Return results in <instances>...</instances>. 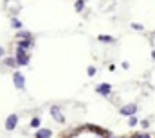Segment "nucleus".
<instances>
[{
	"mask_svg": "<svg viewBox=\"0 0 155 138\" xmlns=\"http://www.w3.org/2000/svg\"><path fill=\"white\" fill-rule=\"evenodd\" d=\"M29 59H31V56L25 52V50H20L18 49V52H16V58H15V61H16V65H29Z\"/></svg>",
	"mask_w": 155,
	"mask_h": 138,
	"instance_id": "nucleus-2",
	"label": "nucleus"
},
{
	"mask_svg": "<svg viewBox=\"0 0 155 138\" xmlns=\"http://www.w3.org/2000/svg\"><path fill=\"white\" fill-rule=\"evenodd\" d=\"M4 54H5V50H4V49L0 47V58H4Z\"/></svg>",
	"mask_w": 155,
	"mask_h": 138,
	"instance_id": "nucleus-18",
	"label": "nucleus"
},
{
	"mask_svg": "<svg viewBox=\"0 0 155 138\" xmlns=\"http://www.w3.org/2000/svg\"><path fill=\"white\" fill-rule=\"evenodd\" d=\"M87 72H88V75H94V74H96V68H94V67H88Z\"/></svg>",
	"mask_w": 155,
	"mask_h": 138,
	"instance_id": "nucleus-16",
	"label": "nucleus"
},
{
	"mask_svg": "<svg viewBox=\"0 0 155 138\" xmlns=\"http://www.w3.org/2000/svg\"><path fill=\"white\" fill-rule=\"evenodd\" d=\"M4 63H5V67H11V68H13V67H16L15 58H5V59H4Z\"/></svg>",
	"mask_w": 155,
	"mask_h": 138,
	"instance_id": "nucleus-10",
	"label": "nucleus"
},
{
	"mask_svg": "<svg viewBox=\"0 0 155 138\" xmlns=\"http://www.w3.org/2000/svg\"><path fill=\"white\" fill-rule=\"evenodd\" d=\"M31 126H33V127H36V126H40V118H33V122H31Z\"/></svg>",
	"mask_w": 155,
	"mask_h": 138,
	"instance_id": "nucleus-14",
	"label": "nucleus"
},
{
	"mask_svg": "<svg viewBox=\"0 0 155 138\" xmlns=\"http://www.w3.org/2000/svg\"><path fill=\"white\" fill-rule=\"evenodd\" d=\"M63 138H110V133L107 129L99 127V126L85 124V126H79L76 129H72Z\"/></svg>",
	"mask_w": 155,
	"mask_h": 138,
	"instance_id": "nucleus-1",
	"label": "nucleus"
},
{
	"mask_svg": "<svg viewBox=\"0 0 155 138\" xmlns=\"http://www.w3.org/2000/svg\"><path fill=\"white\" fill-rule=\"evenodd\" d=\"M51 136V131L49 129H40L38 135H36V138H49Z\"/></svg>",
	"mask_w": 155,
	"mask_h": 138,
	"instance_id": "nucleus-9",
	"label": "nucleus"
},
{
	"mask_svg": "<svg viewBox=\"0 0 155 138\" xmlns=\"http://www.w3.org/2000/svg\"><path fill=\"white\" fill-rule=\"evenodd\" d=\"M76 11H83L85 9V0H76Z\"/></svg>",
	"mask_w": 155,
	"mask_h": 138,
	"instance_id": "nucleus-12",
	"label": "nucleus"
},
{
	"mask_svg": "<svg viewBox=\"0 0 155 138\" xmlns=\"http://www.w3.org/2000/svg\"><path fill=\"white\" fill-rule=\"evenodd\" d=\"M13 81H15V86H16V88L24 90V86H25V79H24V75H22L20 72H16V74L13 75Z\"/></svg>",
	"mask_w": 155,
	"mask_h": 138,
	"instance_id": "nucleus-3",
	"label": "nucleus"
},
{
	"mask_svg": "<svg viewBox=\"0 0 155 138\" xmlns=\"http://www.w3.org/2000/svg\"><path fill=\"white\" fill-rule=\"evenodd\" d=\"M11 25H13L15 29H18V31L22 29V22H20L18 18H13V20H11Z\"/></svg>",
	"mask_w": 155,
	"mask_h": 138,
	"instance_id": "nucleus-11",
	"label": "nucleus"
},
{
	"mask_svg": "<svg viewBox=\"0 0 155 138\" xmlns=\"http://www.w3.org/2000/svg\"><path fill=\"white\" fill-rule=\"evenodd\" d=\"M128 138H155V135H150V133L143 131V133H135V135H130Z\"/></svg>",
	"mask_w": 155,
	"mask_h": 138,
	"instance_id": "nucleus-8",
	"label": "nucleus"
},
{
	"mask_svg": "<svg viewBox=\"0 0 155 138\" xmlns=\"http://www.w3.org/2000/svg\"><path fill=\"white\" fill-rule=\"evenodd\" d=\"M110 84H99L97 86V93H101V95H108L110 93Z\"/></svg>",
	"mask_w": 155,
	"mask_h": 138,
	"instance_id": "nucleus-7",
	"label": "nucleus"
},
{
	"mask_svg": "<svg viewBox=\"0 0 155 138\" xmlns=\"http://www.w3.org/2000/svg\"><path fill=\"white\" fill-rule=\"evenodd\" d=\"M128 124H130V126H135V124H137V118H135V117H130V122H128Z\"/></svg>",
	"mask_w": 155,
	"mask_h": 138,
	"instance_id": "nucleus-15",
	"label": "nucleus"
},
{
	"mask_svg": "<svg viewBox=\"0 0 155 138\" xmlns=\"http://www.w3.org/2000/svg\"><path fill=\"white\" fill-rule=\"evenodd\" d=\"M135 111H137V106L135 104H126L124 108H121V113L123 115H134Z\"/></svg>",
	"mask_w": 155,
	"mask_h": 138,
	"instance_id": "nucleus-5",
	"label": "nucleus"
},
{
	"mask_svg": "<svg viewBox=\"0 0 155 138\" xmlns=\"http://www.w3.org/2000/svg\"><path fill=\"white\" fill-rule=\"evenodd\" d=\"M18 38H31V33H27V31H18Z\"/></svg>",
	"mask_w": 155,
	"mask_h": 138,
	"instance_id": "nucleus-13",
	"label": "nucleus"
},
{
	"mask_svg": "<svg viewBox=\"0 0 155 138\" xmlns=\"http://www.w3.org/2000/svg\"><path fill=\"white\" fill-rule=\"evenodd\" d=\"M51 115H52L58 122H65V117L61 115V111H60V108H58V106H52V108H51Z\"/></svg>",
	"mask_w": 155,
	"mask_h": 138,
	"instance_id": "nucleus-4",
	"label": "nucleus"
},
{
	"mask_svg": "<svg viewBox=\"0 0 155 138\" xmlns=\"http://www.w3.org/2000/svg\"><path fill=\"white\" fill-rule=\"evenodd\" d=\"M132 27H134V29H137V31H141V29H143V27H141V25H139V24H134V25H132Z\"/></svg>",
	"mask_w": 155,
	"mask_h": 138,
	"instance_id": "nucleus-17",
	"label": "nucleus"
},
{
	"mask_svg": "<svg viewBox=\"0 0 155 138\" xmlns=\"http://www.w3.org/2000/svg\"><path fill=\"white\" fill-rule=\"evenodd\" d=\"M16 122H18V117L16 115H9V118L5 120V127L7 129H15L16 127Z\"/></svg>",
	"mask_w": 155,
	"mask_h": 138,
	"instance_id": "nucleus-6",
	"label": "nucleus"
}]
</instances>
